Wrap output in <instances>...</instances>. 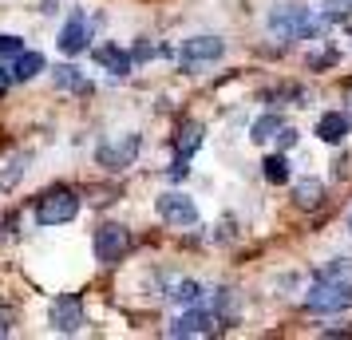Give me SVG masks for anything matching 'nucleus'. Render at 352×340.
Returning <instances> with one entry per match:
<instances>
[{"label":"nucleus","instance_id":"nucleus-1","mask_svg":"<svg viewBox=\"0 0 352 340\" xmlns=\"http://www.w3.org/2000/svg\"><path fill=\"white\" fill-rule=\"evenodd\" d=\"M352 305V261H333L324 265L309 289V308L313 313H340Z\"/></svg>","mask_w":352,"mask_h":340},{"label":"nucleus","instance_id":"nucleus-2","mask_svg":"<svg viewBox=\"0 0 352 340\" xmlns=\"http://www.w3.org/2000/svg\"><path fill=\"white\" fill-rule=\"evenodd\" d=\"M317 28H320V20L309 8H301V4H277L270 12V32L281 36V40H305Z\"/></svg>","mask_w":352,"mask_h":340},{"label":"nucleus","instance_id":"nucleus-3","mask_svg":"<svg viewBox=\"0 0 352 340\" xmlns=\"http://www.w3.org/2000/svg\"><path fill=\"white\" fill-rule=\"evenodd\" d=\"M76 214H80V198H76V190H67V186L48 190V194L36 202V222L40 226H64Z\"/></svg>","mask_w":352,"mask_h":340},{"label":"nucleus","instance_id":"nucleus-4","mask_svg":"<svg viewBox=\"0 0 352 340\" xmlns=\"http://www.w3.org/2000/svg\"><path fill=\"white\" fill-rule=\"evenodd\" d=\"M127 249H131L127 226H115V222H107V226L96 229V261H103V265H115V261L123 258Z\"/></svg>","mask_w":352,"mask_h":340},{"label":"nucleus","instance_id":"nucleus-5","mask_svg":"<svg viewBox=\"0 0 352 340\" xmlns=\"http://www.w3.org/2000/svg\"><path fill=\"white\" fill-rule=\"evenodd\" d=\"M48 321L56 332H80L83 328V301L76 293H64V297H56L48 308Z\"/></svg>","mask_w":352,"mask_h":340},{"label":"nucleus","instance_id":"nucleus-6","mask_svg":"<svg viewBox=\"0 0 352 340\" xmlns=\"http://www.w3.org/2000/svg\"><path fill=\"white\" fill-rule=\"evenodd\" d=\"M155 206H159V218L166 226H194L198 222V210H194V202L186 194H175V190L170 194H159Z\"/></svg>","mask_w":352,"mask_h":340},{"label":"nucleus","instance_id":"nucleus-7","mask_svg":"<svg viewBox=\"0 0 352 340\" xmlns=\"http://www.w3.org/2000/svg\"><path fill=\"white\" fill-rule=\"evenodd\" d=\"M222 52H226V44L218 40V36H194V40H186V44H182L178 60H182V67H198V64L218 60Z\"/></svg>","mask_w":352,"mask_h":340},{"label":"nucleus","instance_id":"nucleus-8","mask_svg":"<svg viewBox=\"0 0 352 340\" xmlns=\"http://www.w3.org/2000/svg\"><path fill=\"white\" fill-rule=\"evenodd\" d=\"M135 155H139V135H127L123 143L99 146L96 162H99V166H107V170H123V166H131V162H135Z\"/></svg>","mask_w":352,"mask_h":340},{"label":"nucleus","instance_id":"nucleus-9","mask_svg":"<svg viewBox=\"0 0 352 340\" xmlns=\"http://www.w3.org/2000/svg\"><path fill=\"white\" fill-rule=\"evenodd\" d=\"M87 40H91L87 16H83V12H72L67 24H64V32H60V52H64V56H80V52H87Z\"/></svg>","mask_w":352,"mask_h":340},{"label":"nucleus","instance_id":"nucleus-10","mask_svg":"<svg viewBox=\"0 0 352 340\" xmlns=\"http://www.w3.org/2000/svg\"><path fill=\"white\" fill-rule=\"evenodd\" d=\"M214 324H218V321H214L210 313L190 308V313H182V317H178L166 332H170V337H210V332H214Z\"/></svg>","mask_w":352,"mask_h":340},{"label":"nucleus","instance_id":"nucleus-11","mask_svg":"<svg viewBox=\"0 0 352 340\" xmlns=\"http://www.w3.org/2000/svg\"><path fill=\"white\" fill-rule=\"evenodd\" d=\"M96 64L103 67V71H111V76H131L135 56H127V52L115 48V44H103V48H96Z\"/></svg>","mask_w":352,"mask_h":340},{"label":"nucleus","instance_id":"nucleus-12","mask_svg":"<svg viewBox=\"0 0 352 340\" xmlns=\"http://www.w3.org/2000/svg\"><path fill=\"white\" fill-rule=\"evenodd\" d=\"M317 135L324 139V143H340V139L349 135V119H344V115H336V111L320 115V119H317Z\"/></svg>","mask_w":352,"mask_h":340},{"label":"nucleus","instance_id":"nucleus-13","mask_svg":"<svg viewBox=\"0 0 352 340\" xmlns=\"http://www.w3.org/2000/svg\"><path fill=\"white\" fill-rule=\"evenodd\" d=\"M40 71H44V56H40V52H20L16 64H12V76H16V83L36 80Z\"/></svg>","mask_w":352,"mask_h":340},{"label":"nucleus","instance_id":"nucleus-14","mask_svg":"<svg viewBox=\"0 0 352 340\" xmlns=\"http://www.w3.org/2000/svg\"><path fill=\"white\" fill-rule=\"evenodd\" d=\"M293 198H297V206H301V210H313V206L324 202V186H320L317 179H301V182H297V190H293Z\"/></svg>","mask_w":352,"mask_h":340},{"label":"nucleus","instance_id":"nucleus-15","mask_svg":"<svg viewBox=\"0 0 352 340\" xmlns=\"http://www.w3.org/2000/svg\"><path fill=\"white\" fill-rule=\"evenodd\" d=\"M56 87H60V91H80V95H87V91H91V83L83 80L80 67H72V64L56 67Z\"/></svg>","mask_w":352,"mask_h":340},{"label":"nucleus","instance_id":"nucleus-16","mask_svg":"<svg viewBox=\"0 0 352 340\" xmlns=\"http://www.w3.org/2000/svg\"><path fill=\"white\" fill-rule=\"evenodd\" d=\"M198 143H202V123H182L178 127V139H175L178 159H190L194 150H198Z\"/></svg>","mask_w":352,"mask_h":340},{"label":"nucleus","instance_id":"nucleus-17","mask_svg":"<svg viewBox=\"0 0 352 340\" xmlns=\"http://www.w3.org/2000/svg\"><path fill=\"white\" fill-rule=\"evenodd\" d=\"M261 166H265V182H273V186H285L289 174H293V170H289V159H285V155H270V159L261 162Z\"/></svg>","mask_w":352,"mask_h":340},{"label":"nucleus","instance_id":"nucleus-18","mask_svg":"<svg viewBox=\"0 0 352 340\" xmlns=\"http://www.w3.org/2000/svg\"><path fill=\"white\" fill-rule=\"evenodd\" d=\"M281 127H285V123H281L277 115H261V119L254 123V131H250V135H254V143H265V139H273V135H277Z\"/></svg>","mask_w":352,"mask_h":340},{"label":"nucleus","instance_id":"nucleus-19","mask_svg":"<svg viewBox=\"0 0 352 340\" xmlns=\"http://www.w3.org/2000/svg\"><path fill=\"white\" fill-rule=\"evenodd\" d=\"M24 170H28V155H16V159L8 162V170H0V190H12Z\"/></svg>","mask_w":352,"mask_h":340},{"label":"nucleus","instance_id":"nucleus-20","mask_svg":"<svg viewBox=\"0 0 352 340\" xmlns=\"http://www.w3.org/2000/svg\"><path fill=\"white\" fill-rule=\"evenodd\" d=\"M170 297H175L178 305H194V301L202 297V289H198V281H178V285H175V293H170Z\"/></svg>","mask_w":352,"mask_h":340},{"label":"nucleus","instance_id":"nucleus-21","mask_svg":"<svg viewBox=\"0 0 352 340\" xmlns=\"http://www.w3.org/2000/svg\"><path fill=\"white\" fill-rule=\"evenodd\" d=\"M24 52V40L12 32H0V56H20Z\"/></svg>","mask_w":352,"mask_h":340},{"label":"nucleus","instance_id":"nucleus-22","mask_svg":"<svg viewBox=\"0 0 352 340\" xmlns=\"http://www.w3.org/2000/svg\"><path fill=\"white\" fill-rule=\"evenodd\" d=\"M12 83H16V76H12V67H4V64H0V95H4V91H8Z\"/></svg>","mask_w":352,"mask_h":340},{"label":"nucleus","instance_id":"nucleus-23","mask_svg":"<svg viewBox=\"0 0 352 340\" xmlns=\"http://www.w3.org/2000/svg\"><path fill=\"white\" fill-rule=\"evenodd\" d=\"M277 139H281V150H289V146L297 143V131H293V127H281V131H277Z\"/></svg>","mask_w":352,"mask_h":340},{"label":"nucleus","instance_id":"nucleus-24","mask_svg":"<svg viewBox=\"0 0 352 340\" xmlns=\"http://www.w3.org/2000/svg\"><path fill=\"white\" fill-rule=\"evenodd\" d=\"M309 64H313V67H329V64H336V56H333V52H324V56H313Z\"/></svg>","mask_w":352,"mask_h":340},{"label":"nucleus","instance_id":"nucleus-25","mask_svg":"<svg viewBox=\"0 0 352 340\" xmlns=\"http://www.w3.org/2000/svg\"><path fill=\"white\" fill-rule=\"evenodd\" d=\"M170 179H175V182H178V179H186V159H178L175 166H170Z\"/></svg>","mask_w":352,"mask_h":340},{"label":"nucleus","instance_id":"nucleus-26","mask_svg":"<svg viewBox=\"0 0 352 340\" xmlns=\"http://www.w3.org/2000/svg\"><path fill=\"white\" fill-rule=\"evenodd\" d=\"M8 226H16V214H0V229H8Z\"/></svg>","mask_w":352,"mask_h":340},{"label":"nucleus","instance_id":"nucleus-27","mask_svg":"<svg viewBox=\"0 0 352 340\" xmlns=\"http://www.w3.org/2000/svg\"><path fill=\"white\" fill-rule=\"evenodd\" d=\"M151 56H155V48H146V44L143 48H135V60H151Z\"/></svg>","mask_w":352,"mask_h":340},{"label":"nucleus","instance_id":"nucleus-28","mask_svg":"<svg viewBox=\"0 0 352 340\" xmlns=\"http://www.w3.org/2000/svg\"><path fill=\"white\" fill-rule=\"evenodd\" d=\"M336 8H340V12H344V8H352V0H333Z\"/></svg>","mask_w":352,"mask_h":340},{"label":"nucleus","instance_id":"nucleus-29","mask_svg":"<svg viewBox=\"0 0 352 340\" xmlns=\"http://www.w3.org/2000/svg\"><path fill=\"white\" fill-rule=\"evenodd\" d=\"M4 321H8V317H0V337H8V324Z\"/></svg>","mask_w":352,"mask_h":340},{"label":"nucleus","instance_id":"nucleus-30","mask_svg":"<svg viewBox=\"0 0 352 340\" xmlns=\"http://www.w3.org/2000/svg\"><path fill=\"white\" fill-rule=\"evenodd\" d=\"M349 226H352V222H349Z\"/></svg>","mask_w":352,"mask_h":340}]
</instances>
